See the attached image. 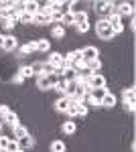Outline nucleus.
<instances>
[{
	"instance_id": "nucleus-18",
	"label": "nucleus",
	"mask_w": 136,
	"mask_h": 152,
	"mask_svg": "<svg viewBox=\"0 0 136 152\" xmlns=\"http://www.w3.org/2000/svg\"><path fill=\"white\" fill-rule=\"evenodd\" d=\"M75 83H67V87H65V91H63V95L61 97H65V99H73V95H75Z\"/></svg>"
},
{
	"instance_id": "nucleus-42",
	"label": "nucleus",
	"mask_w": 136,
	"mask_h": 152,
	"mask_svg": "<svg viewBox=\"0 0 136 152\" xmlns=\"http://www.w3.org/2000/svg\"><path fill=\"white\" fill-rule=\"evenodd\" d=\"M23 81H24V77L21 73H16V75H14V83H23Z\"/></svg>"
},
{
	"instance_id": "nucleus-30",
	"label": "nucleus",
	"mask_w": 136,
	"mask_h": 152,
	"mask_svg": "<svg viewBox=\"0 0 136 152\" xmlns=\"http://www.w3.org/2000/svg\"><path fill=\"white\" fill-rule=\"evenodd\" d=\"M61 24H63V26H69V24H73V14H71V12L63 14V18H61Z\"/></svg>"
},
{
	"instance_id": "nucleus-8",
	"label": "nucleus",
	"mask_w": 136,
	"mask_h": 152,
	"mask_svg": "<svg viewBox=\"0 0 136 152\" xmlns=\"http://www.w3.org/2000/svg\"><path fill=\"white\" fill-rule=\"evenodd\" d=\"M16 47H18V41H16L12 35H6V37H4V45H2V49H4V51H14Z\"/></svg>"
},
{
	"instance_id": "nucleus-2",
	"label": "nucleus",
	"mask_w": 136,
	"mask_h": 152,
	"mask_svg": "<svg viewBox=\"0 0 136 152\" xmlns=\"http://www.w3.org/2000/svg\"><path fill=\"white\" fill-rule=\"evenodd\" d=\"M47 63L55 69V73H59V75H61V67H63V55H61V53H49Z\"/></svg>"
},
{
	"instance_id": "nucleus-14",
	"label": "nucleus",
	"mask_w": 136,
	"mask_h": 152,
	"mask_svg": "<svg viewBox=\"0 0 136 152\" xmlns=\"http://www.w3.org/2000/svg\"><path fill=\"white\" fill-rule=\"evenodd\" d=\"M18 142V146H21V148H33L35 146V140H33V136H31V134H29V136H24V138H21V140H16Z\"/></svg>"
},
{
	"instance_id": "nucleus-3",
	"label": "nucleus",
	"mask_w": 136,
	"mask_h": 152,
	"mask_svg": "<svg viewBox=\"0 0 136 152\" xmlns=\"http://www.w3.org/2000/svg\"><path fill=\"white\" fill-rule=\"evenodd\" d=\"M116 12H118L120 16H132V14H134V4H132V2L116 4Z\"/></svg>"
},
{
	"instance_id": "nucleus-36",
	"label": "nucleus",
	"mask_w": 136,
	"mask_h": 152,
	"mask_svg": "<svg viewBox=\"0 0 136 152\" xmlns=\"http://www.w3.org/2000/svg\"><path fill=\"white\" fill-rule=\"evenodd\" d=\"M8 114H10V107L8 105H0V120H4Z\"/></svg>"
},
{
	"instance_id": "nucleus-37",
	"label": "nucleus",
	"mask_w": 136,
	"mask_h": 152,
	"mask_svg": "<svg viewBox=\"0 0 136 152\" xmlns=\"http://www.w3.org/2000/svg\"><path fill=\"white\" fill-rule=\"evenodd\" d=\"M18 73H21L24 79H26V77H31V75H33V69H31V67H21V71H18Z\"/></svg>"
},
{
	"instance_id": "nucleus-26",
	"label": "nucleus",
	"mask_w": 136,
	"mask_h": 152,
	"mask_svg": "<svg viewBox=\"0 0 136 152\" xmlns=\"http://www.w3.org/2000/svg\"><path fill=\"white\" fill-rule=\"evenodd\" d=\"M65 114H67L69 118H75V116H77V104H75V102H69L67 110H65Z\"/></svg>"
},
{
	"instance_id": "nucleus-31",
	"label": "nucleus",
	"mask_w": 136,
	"mask_h": 152,
	"mask_svg": "<svg viewBox=\"0 0 136 152\" xmlns=\"http://www.w3.org/2000/svg\"><path fill=\"white\" fill-rule=\"evenodd\" d=\"M85 114H87V105L83 104V102H79V104H77V116H79V118H83Z\"/></svg>"
},
{
	"instance_id": "nucleus-15",
	"label": "nucleus",
	"mask_w": 136,
	"mask_h": 152,
	"mask_svg": "<svg viewBox=\"0 0 136 152\" xmlns=\"http://www.w3.org/2000/svg\"><path fill=\"white\" fill-rule=\"evenodd\" d=\"M4 120H6V124H8V126H10L12 130L16 128V126H21V122H18V116H16L14 112H10V114H8V116L4 118Z\"/></svg>"
},
{
	"instance_id": "nucleus-11",
	"label": "nucleus",
	"mask_w": 136,
	"mask_h": 152,
	"mask_svg": "<svg viewBox=\"0 0 136 152\" xmlns=\"http://www.w3.org/2000/svg\"><path fill=\"white\" fill-rule=\"evenodd\" d=\"M51 23V16L49 14H43V12H37L33 16V24H49Z\"/></svg>"
},
{
	"instance_id": "nucleus-39",
	"label": "nucleus",
	"mask_w": 136,
	"mask_h": 152,
	"mask_svg": "<svg viewBox=\"0 0 136 152\" xmlns=\"http://www.w3.org/2000/svg\"><path fill=\"white\" fill-rule=\"evenodd\" d=\"M75 28H77V33H87V31H90V23L77 24V26H75Z\"/></svg>"
},
{
	"instance_id": "nucleus-46",
	"label": "nucleus",
	"mask_w": 136,
	"mask_h": 152,
	"mask_svg": "<svg viewBox=\"0 0 136 152\" xmlns=\"http://www.w3.org/2000/svg\"><path fill=\"white\" fill-rule=\"evenodd\" d=\"M0 130H2V122H0Z\"/></svg>"
},
{
	"instance_id": "nucleus-10",
	"label": "nucleus",
	"mask_w": 136,
	"mask_h": 152,
	"mask_svg": "<svg viewBox=\"0 0 136 152\" xmlns=\"http://www.w3.org/2000/svg\"><path fill=\"white\" fill-rule=\"evenodd\" d=\"M61 77H63V79H65L67 83H73L75 79H77V71H75V69H71V67H69V69H63Z\"/></svg>"
},
{
	"instance_id": "nucleus-40",
	"label": "nucleus",
	"mask_w": 136,
	"mask_h": 152,
	"mask_svg": "<svg viewBox=\"0 0 136 152\" xmlns=\"http://www.w3.org/2000/svg\"><path fill=\"white\" fill-rule=\"evenodd\" d=\"M124 105H126V112H134V102H124Z\"/></svg>"
},
{
	"instance_id": "nucleus-9",
	"label": "nucleus",
	"mask_w": 136,
	"mask_h": 152,
	"mask_svg": "<svg viewBox=\"0 0 136 152\" xmlns=\"http://www.w3.org/2000/svg\"><path fill=\"white\" fill-rule=\"evenodd\" d=\"M37 87H39L41 91H47V89H51L49 77H47V75H39V77H37Z\"/></svg>"
},
{
	"instance_id": "nucleus-45",
	"label": "nucleus",
	"mask_w": 136,
	"mask_h": 152,
	"mask_svg": "<svg viewBox=\"0 0 136 152\" xmlns=\"http://www.w3.org/2000/svg\"><path fill=\"white\" fill-rule=\"evenodd\" d=\"M14 152H24V150H23V148H18V150H14Z\"/></svg>"
},
{
	"instance_id": "nucleus-16",
	"label": "nucleus",
	"mask_w": 136,
	"mask_h": 152,
	"mask_svg": "<svg viewBox=\"0 0 136 152\" xmlns=\"http://www.w3.org/2000/svg\"><path fill=\"white\" fill-rule=\"evenodd\" d=\"M83 23H87V12L85 10L73 14V24H75V26H77V24H83Z\"/></svg>"
},
{
	"instance_id": "nucleus-4",
	"label": "nucleus",
	"mask_w": 136,
	"mask_h": 152,
	"mask_svg": "<svg viewBox=\"0 0 136 152\" xmlns=\"http://www.w3.org/2000/svg\"><path fill=\"white\" fill-rule=\"evenodd\" d=\"M98 55H100V51H98L96 47L81 49V61H85V63H90V61H93V59H98Z\"/></svg>"
},
{
	"instance_id": "nucleus-20",
	"label": "nucleus",
	"mask_w": 136,
	"mask_h": 152,
	"mask_svg": "<svg viewBox=\"0 0 136 152\" xmlns=\"http://www.w3.org/2000/svg\"><path fill=\"white\" fill-rule=\"evenodd\" d=\"M122 97H124V102H134V99H136L134 87H126L124 91H122Z\"/></svg>"
},
{
	"instance_id": "nucleus-28",
	"label": "nucleus",
	"mask_w": 136,
	"mask_h": 152,
	"mask_svg": "<svg viewBox=\"0 0 136 152\" xmlns=\"http://www.w3.org/2000/svg\"><path fill=\"white\" fill-rule=\"evenodd\" d=\"M51 152H65V144L63 140H55L51 144Z\"/></svg>"
},
{
	"instance_id": "nucleus-7",
	"label": "nucleus",
	"mask_w": 136,
	"mask_h": 152,
	"mask_svg": "<svg viewBox=\"0 0 136 152\" xmlns=\"http://www.w3.org/2000/svg\"><path fill=\"white\" fill-rule=\"evenodd\" d=\"M39 10H41V4H39V2H35V0H29V2H24V12H26V14L35 16V14H37Z\"/></svg>"
},
{
	"instance_id": "nucleus-35",
	"label": "nucleus",
	"mask_w": 136,
	"mask_h": 152,
	"mask_svg": "<svg viewBox=\"0 0 136 152\" xmlns=\"http://www.w3.org/2000/svg\"><path fill=\"white\" fill-rule=\"evenodd\" d=\"M18 23H33V16L23 12V14H18Z\"/></svg>"
},
{
	"instance_id": "nucleus-6",
	"label": "nucleus",
	"mask_w": 136,
	"mask_h": 152,
	"mask_svg": "<svg viewBox=\"0 0 136 152\" xmlns=\"http://www.w3.org/2000/svg\"><path fill=\"white\" fill-rule=\"evenodd\" d=\"M87 85H90L91 89H96V87H106V77L100 75V73H93L90 77V81H87Z\"/></svg>"
},
{
	"instance_id": "nucleus-29",
	"label": "nucleus",
	"mask_w": 136,
	"mask_h": 152,
	"mask_svg": "<svg viewBox=\"0 0 136 152\" xmlns=\"http://www.w3.org/2000/svg\"><path fill=\"white\" fill-rule=\"evenodd\" d=\"M100 67H102V63H100V59H93V61H90V63H87V69H90L91 73H96V71L100 69Z\"/></svg>"
},
{
	"instance_id": "nucleus-33",
	"label": "nucleus",
	"mask_w": 136,
	"mask_h": 152,
	"mask_svg": "<svg viewBox=\"0 0 136 152\" xmlns=\"http://www.w3.org/2000/svg\"><path fill=\"white\" fill-rule=\"evenodd\" d=\"M18 148H21V146H18V142L8 138V146H6V150H8V152H14V150H18Z\"/></svg>"
},
{
	"instance_id": "nucleus-23",
	"label": "nucleus",
	"mask_w": 136,
	"mask_h": 152,
	"mask_svg": "<svg viewBox=\"0 0 136 152\" xmlns=\"http://www.w3.org/2000/svg\"><path fill=\"white\" fill-rule=\"evenodd\" d=\"M65 87H67V81H65L63 77H59L53 89H55V91H57V94H59V95H63V91H65Z\"/></svg>"
},
{
	"instance_id": "nucleus-38",
	"label": "nucleus",
	"mask_w": 136,
	"mask_h": 152,
	"mask_svg": "<svg viewBox=\"0 0 136 152\" xmlns=\"http://www.w3.org/2000/svg\"><path fill=\"white\" fill-rule=\"evenodd\" d=\"M61 18H63V14H61V12H53V14H51V23L61 24Z\"/></svg>"
},
{
	"instance_id": "nucleus-13",
	"label": "nucleus",
	"mask_w": 136,
	"mask_h": 152,
	"mask_svg": "<svg viewBox=\"0 0 136 152\" xmlns=\"http://www.w3.org/2000/svg\"><path fill=\"white\" fill-rule=\"evenodd\" d=\"M106 94H108V89H106V87H96V89H91V91H90V95L96 99V102H102Z\"/></svg>"
},
{
	"instance_id": "nucleus-32",
	"label": "nucleus",
	"mask_w": 136,
	"mask_h": 152,
	"mask_svg": "<svg viewBox=\"0 0 136 152\" xmlns=\"http://www.w3.org/2000/svg\"><path fill=\"white\" fill-rule=\"evenodd\" d=\"M31 69H33V73H37V77H39V75H43V63H33V65H31Z\"/></svg>"
},
{
	"instance_id": "nucleus-25",
	"label": "nucleus",
	"mask_w": 136,
	"mask_h": 152,
	"mask_svg": "<svg viewBox=\"0 0 136 152\" xmlns=\"http://www.w3.org/2000/svg\"><path fill=\"white\" fill-rule=\"evenodd\" d=\"M63 57L67 59L69 63H75V61H79V59H81V51H71V53L63 55Z\"/></svg>"
},
{
	"instance_id": "nucleus-19",
	"label": "nucleus",
	"mask_w": 136,
	"mask_h": 152,
	"mask_svg": "<svg viewBox=\"0 0 136 152\" xmlns=\"http://www.w3.org/2000/svg\"><path fill=\"white\" fill-rule=\"evenodd\" d=\"M75 130H77V126H75V122L73 120H67L65 124H63V134H75Z\"/></svg>"
},
{
	"instance_id": "nucleus-5",
	"label": "nucleus",
	"mask_w": 136,
	"mask_h": 152,
	"mask_svg": "<svg viewBox=\"0 0 136 152\" xmlns=\"http://www.w3.org/2000/svg\"><path fill=\"white\" fill-rule=\"evenodd\" d=\"M96 10L100 12V14L116 12V4H114V2H108V0H100V2H96Z\"/></svg>"
},
{
	"instance_id": "nucleus-22",
	"label": "nucleus",
	"mask_w": 136,
	"mask_h": 152,
	"mask_svg": "<svg viewBox=\"0 0 136 152\" xmlns=\"http://www.w3.org/2000/svg\"><path fill=\"white\" fill-rule=\"evenodd\" d=\"M18 51H21V55H29V53L37 51V41H35V43H26V45H23Z\"/></svg>"
},
{
	"instance_id": "nucleus-41",
	"label": "nucleus",
	"mask_w": 136,
	"mask_h": 152,
	"mask_svg": "<svg viewBox=\"0 0 136 152\" xmlns=\"http://www.w3.org/2000/svg\"><path fill=\"white\" fill-rule=\"evenodd\" d=\"M8 146V138L6 136H0V148H6Z\"/></svg>"
},
{
	"instance_id": "nucleus-27",
	"label": "nucleus",
	"mask_w": 136,
	"mask_h": 152,
	"mask_svg": "<svg viewBox=\"0 0 136 152\" xmlns=\"http://www.w3.org/2000/svg\"><path fill=\"white\" fill-rule=\"evenodd\" d=\"M49 49H51V43L47 39H39L37 41V51H49Z\"/></svg>"
},
{
	"instance_id": "nucleus-21",
	"label": "nucleus",
	"mask_w": 136,
	"mask_h": 152,
	"mask_svg": "<svg viewBox=\"0 0 136 152\" xmlns=\"http://www.w3.org/2000/svg\"><path fill=\"white\" fill-rule=\"evenodd\" d=\"M12 132H14V140H21V138H24V136H29V130L24 128V126H16Z\"/></svg>"
},
{
	"instance_id": "nucleus-44",
	"label": "nucleus",
	"mask_w": 136,
	"mask_h": 152,
	"mask_svg": "<svg viewBox=\"0 0 136 152\" xmlns=\"http://www.w3.org/2000/svg\"><path fill=\"white\" fill-rule=\"evenodd\" d=\"M0 152H8V150H6V148H0Z\"/></svg>"
},
{
	"instance_id": "nucleus-17",
	"label": "nucleus",
	"mask_w": 136,
	"mask_h": 152,
	"mask_svg": "<svg viewBox=\"0 0 136 152\" xmlns=\"http://www.w3.org/2000/svg\"><path fill=\"white\" fill-rule=\"evenodd\" d=\"M51 35L55 37V39H63V37H65V26H63V24H55V26L51 28Z\"/></svg>"
},
{
	"instance_id": "nucleus-12",
	"label": "nucleus",
	"mask_w": 136,
	"mask_h": 152,
	"mask_svg": "<svg viewBox=\"0 0 136 152\" xmlns=\"http://www.w3.org/2000/svg\"><path fill=\"white\" fill-rule=\"evenodd\" d=\"M100 105H104V107H114L116 105V95L108 91V94L104 95V99L100 102Z\"/></svg>"
},
{
	"instance_id": "nucleus-43",
	"label": "nucleus",
	"mask_w": 136,
	"mask_h": 152,
	"mask_svg": "<svg viewBox=\"0 0 136 152\" xmlns=\"http://www.w3.org/2000/svg\"><path fill=\"white\" fill-rule=\"evenodd\" d=\"M2 45H4V35H0V49H2Z\"/></svg>"
},
{
	"instance_id": "nucleus-34",
	"label": "nucleus",
	"mask_w": 136,
	"mask_h": 152,
	"mask_svg": "<svg viewBox=\"0 0 136 152\" xmlns=\"http://www.w3.org/2000/svg\"><path fill=\"white\" fill-rule=\"evenodd\" d=\"M69 12H71V14H77V12H81L79 2H69Z\"/></svg>"
},
{
	"instance_id": "nucleus-24",
	"label": "nucleus",
	"mask_w": 136,
	"mask_h": 152,
	"mask_svg": "<svg viewBox=\"0 0 136 152\" xmlns=\"http://www.w3.org/2000/svg\"><path fill=\"white\" fill-rule=\"evenodd\" d=\"M67 105H69V99L59 97V99L55 102V110H57V112H65V110H67Z\"/></svg>"
},
{
	"instance_id": "nucleus-1",
	"label": "nucleus",
	"mask_w": 136,
	"mask_h": 152,
	"mask_svg": "<svg viewBox=\"0 0 136 152\" xmlns=\"http://www.w3.org/2000/svg\"><path fill=\"white\" fill-rule=\"evenodd\" d=\"M96 33H98V37L100 39H104V41H110V39H114V31L110 28V24H108V18H100L98 20V24H96Z\"/></svg>"
}]
</instances>
